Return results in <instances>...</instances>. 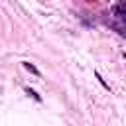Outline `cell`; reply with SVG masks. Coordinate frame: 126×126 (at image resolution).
I'll use <instances>...</instances> for the list:
<instances>
[{"label":"cell","instance_id":"1","mask_svg":"<svg viewBox=\"0 0 126 126\" xmlns=\"http://www.w3.org/2000/svg\"><path fill=\"white\" fill-rule=\"evenodd\" d=\"M110 20H112V26H114L122 35H126V32H124V28H126V0H120L118 4L112 6V10H110Z\"/></svg>","mask_w":126,"mask_h":126},{"label":"cell","instance_id":"2","mask_svg":"<svg viewBox=\"0 0 126 126\" xmlns=\"http://www.w3.org/2000/svg\"><path fill=\"white\" fill-rule=\"evenodd\" d=\"M124 57H126V53H124Z\"/></svg>","mask_w":126,"mask_h":126}]
</instances>
